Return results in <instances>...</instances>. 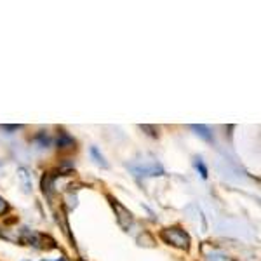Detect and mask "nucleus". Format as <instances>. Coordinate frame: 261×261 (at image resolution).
Returning <instances> with one entry per match:
<instances>
[{"instance_id": "3", "label": "nucleus", "mask_w": 261, "mask_h": 261, "mask_svg": "<svg viewBox=\"0 0 261 261\" xmlns=\"http://www.w3.org/2000/svg\"><path fill=\"white\" fill-rule=\"evenodd\" d=\"M133 171L136 172V176H161L164 172V169L157 162H150L140 167H133Z\"/></svg>"}, {"instance_id": "13", "label": "nucleus", "mask_w": 261, "mask_h": 261, "mask_svg": "<svg viewBox=\"0 0 261 261\" xmlns=\"http://www.w3.org/2000/svg\"><path fill=\"white\" fill-rule=\"evenodd\" d=\"M27 261H28V259H27Z\"/></svg>"}, {"instance_id": "10", "label": "nucleus", "mask_w": 261, "mask_h": 261, "mask_svg": "<svg viewBox=\"0 0 261 261\" xmlns=\"http://www.w3.org/2000/svg\"><path fill=\"white\" fill-rule=\"evenodd\" d=\"M7 209H9V205H7V202L2 199V197H0V216H2L4 213L7 211Z\"/></svg>"}, {"instance_id": "12", "label": "nucleus", "mask_w": 261, "mask_h": 261, "mask_svg": "<svg viewBox=\"0 0 261 261\" xmlns=\"http://www.w3.org/2000/svg\"><path fill=\"white\" fill-rule=\"evenodd\" d=\"M81 261H82V259H81Z\"/></svg>"}, {"instance_id": "5", "label": "nucleus", "mask_w": 261, "mask_h": 261, "mask_svg": "<svg viewBox=\"0 0 261 261\" xmlns=\"http://www.w3.org/2000/svg\"><path fill=\"white\" fill-rule=\"evenodd\" d=\"M73 145H75L73 138H71L68 133L61 130L60 136H58V146H60V148H71Z\"/></svg>"}, {"instance_id": "8", "label": "nucleus", "mask_w": 261, "mask_h": 261, "mask_svg": "<svg viewBox=\"0 0 261 261\" xmlns=\"http://www.w3.org/2000/svg\"><path fill=\"white\" fill-rule=\"evenodd\" d=\"M91 155H92V159H94V162L98 164V166H101V167H108V164H107V161H105V157L99 153V150L96 148V146H92V148H91Z\"/></svg>"}, {"instance_id": "6", "label": "nucleus", "mask_w": 261, "mask_h": 261, "mask_svg": "<svg viewBox=\"0 0 261 261\" xmlns=\"http://www.w3.org/2000/svg\"><path fill=\"white\" fill-rule=\"evenodd\" d=\"M53 187H54V176L53 174H44V178H42V190H44L45 195L50 197V193H53Z\"/></svg>"}, {"instance_id": "2", "label": "nucleus", "mask_w": 261, "mask_h": 261, "mask_svg": "<svg viewBox=\"0 0 261 261\" xmlns=\"http://www.w3.org/2000/svg\"><path fill=\"white\" fill-rule=\"evenodd\" d=\"M110 200H112V207L115 209V213H117V221H119V225L124 230H127L129 226L133 225V214H130L129 209H125L119 200L112 199V197H110Z\"/></svg>"}, {"instance_id": "1", "label": "nucleus", "mask_w": 261, "mask_h": 261, "mask_svg": "<svg viewBox=\"0 0 261 261\" xmlns=\"http://www.w3.org/2000/svg\"><path fill=\"white\" fill-rule=\"evenodd\" d=\"M162 239L167 244H171V246L179 247V249H188V247H190V237H188V233L185 230L178 228V226L164 230Z\"/></svg>"}, {"instance_id": "4", "label": "nucleus", "mask_w": 261, "mask_h": 261, "mask_svg": "<svg viewBox=\"0 0 261 261\" xmlns=\"http://www.w3.org/2000/svg\"><path fill=\"white\" fill-rule=\"evenodd\" d=\"M18 178H19V185H21V188H23V192L30 193L32 192V176H30V172H28L27 167H19Z\"/></svg>"}, {"instance_id": "7", "label": "nucleus", "mask_w": 261, "mask_h": 261, "mask_svg": "<svg viewBox=\"0 0 261 261\" xmlns=\"http://www.w3.org/2000/svg\"><path fill=\"white\" fill-rule=\"evenodd\" d=\"M192 129L195 130L197 134H199L200 138H204L205 141H213L214 138H213V133L211 130H209L207 127H205V125H192Z\"/></svg>"}, {"instance_id": "9", "label": "nucleus", "mask_w": 261, "mask_h": 261, "mask_svg": "<svg viewBox=\"0 0 261 261\" xmlns=\"http://www.w3.org/2000/svg\"><path fill=\"white\" fill-rule=\"evenodd\" d=\"M195 167H197V171H200L202 178H207V169H205V166H204V162H202V159H195Z\"/></svg>"}, {"instance_id": "11", "label": "nucleus", "mask_w": 261, "mask_h": 261, "mask_svg": "<svg viewBox=\"0 0 261 261\" xmlns=\"http://www.w3.org/2000/svg\"><path fill=\"white\" fill-rule=\"evenodd\" d=\"M2 127L7 130H16V129H19V125H2Z\"/></svg>"}]
</instances>
